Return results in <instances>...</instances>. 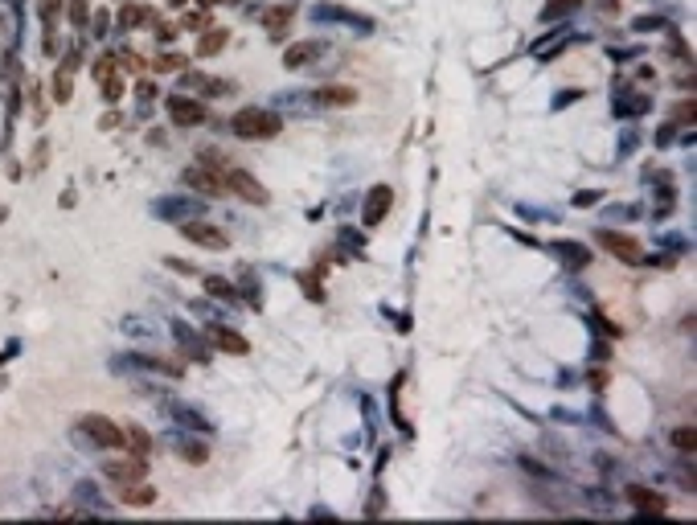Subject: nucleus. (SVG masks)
Returning <instances> with one entry per match:
<instances>
[{
    "mask_svg": "<svg viewBox=\"0 0 697 525\" xmlns=\"http://www.w3.org/2000/svg\"><path fill=\"white\" fill-rule=\"evenodd\" d=\"M230 132L238 140H275L283 132V120L275 111H263V107H242V111H234V120H230Z\"/></svg>",
    "mask_w": 697,
    "mask_h": 525,
    "instance_id": "f257e3e1",
    "label": "nucleus"
},
{
    "mask_svg": "<svg viewBox=\"0 0 697 525\" xmlns=\"http://www.w3.org/2000/svg\"><path fill=\"white\" fill-rule=\"evenodd\" d=\"M74 431H78V439L91 443V448H107V452L123 448V427H115L107 415H82Z\"/></svg>",
    "mask_w": 697,
    "mask_h": 525,
    "instance_id": "f03ea898",
    "label": "nucleus"
},
{
    "mask_svg": "<svg viewBox=\"0 0 697 525\" xmlns=\"http://www.w3.org/2000/svg\"><path fill=\"white\" fill-rule=\"evenodd\" d=\"M222 181H226V189L234 193V197H242V201H250V205H267L271 201V193H267L263 181H255L246 168H222Z\"/></svg>",
    "mask_w": 697,
    "mask_h": 525,
    "instance_id": "7ed1b4c3",
    "label": "nucleus"
},
{
    "mask_svg": "<svg viewBox=\"0 0 697 525\" xmlns=\"http://www.w3.org/2000/svg\"><path fill=\"white\" fill-rule=\"evenodd\" d=\"M181 234H185V242H193V246H201V251H226L230 246V234L226 230H217V226H210V222H181Z\"/></svg>",
    "mask_w": 697,
    "mask_h": 525,
    "instance_id": "20e7f679",
    "label": "nucleus"
},
{
    "mask_svg": "<svg viewBox=\"0 0 697 525\" xmlns=\"http://www.w3.org/2000/svg\"><path fill=\"white\" fill-rule=\"evenodd\" d=\"M201 210H205V197H160L152 205V214L169 217V222H193V217H201Z\"/></svg>",
    "mask_w": 697,
    "mask_h": 525,
    "instance_id": "39448f33",
    "label": "nucleus"
},
{
    "mask_svg": "<svg viewBox=\"0 0 697 525\" xmlns=\"http://www.w3.org/2000/svg\"><path fill=\"white\" fill-rule=\"evenodd\" d=\"M599 242L620 262H627V267H644V251H640V242L632 239V234H620V230H599Z\"/></svg>",
    "mask_w": 697,
    "mask_h": 525,
    "instance_id": "423d86ee",
    "label": "nucleus"
},
{
    "mask_svg": "<svg viewBox=\"0 0 697 525\" xmlns=\"http://www.w3.org/2000/svg\"><path fill=\"white\" fill-rule=\"evenodd\" d=\"M185 185H189L197 197H222V193H226V181H222V172H214L210 165H193V168H185Z\"/></svg>",
    "mask_w": 697,
    "mask_h": 525,
    "instance_id": "0eeeda50",
    "label": "nucleus"
},
{
    "mask_svg": "<svg viewBox=\"0 0 697 525\" xmlns=\"http://www.w3.org/2000/svg\"><path fill=\"white\" fill-rule=\"evenodd\" d=\"M390 205H394V189H390V185H373V189L365 193L361 222H365V226H382V217L390 214Z\"/></svg>",
    "mask_w": 697,
    "mask_h": 525,
    "instance_id": "6e6552de",
    "label": "nucleus"
},
{
    "mask_svg": "<svg viewBox=\"0 0 697 525\" xmlns=\"http://www.w3.org/2000/svg\"><path fill=\"white\" fill-rule=\"evenodd\" d=\"M120 369H148V374H165V378H185V365L177 361H165V358H148V353H132V358H115Z\"/></svg>",
    "mask_w": 697,
    "mask_h": 525,
    "instance_id": "1a4fd4ad",
    "label": "nucleus"
},
{
    "mask_svg": "<svg viewBox=\"0 0 697 525\" xmlns=\"http://www.w3.org/2000/svg\"><path fill=\"white\" fill-rule=\"evenodd\" d=\"M165 107H169V120L177 123V127H197V123L205 120V107L189 95H169Z\"/></svg>",
    "mask_w": 697,
    "mask_h": 525,
    "instance_id": "9d476101",
    "label": "nucleus"
},
{
    "mask_svg": "<svg viewBox=\"0 0 697 525\" xmlns=\"http://www.w3.org/2000/svg\"><path fill=\"white\" fill-rule=\"evenodd\" d=\"M328 53V42H295V46L283 53V66L288 70H304V66H312Z\"/></svg>",
    "mask_w": 697,
    "mask_h": 525,
    "instance_id": "9b49d317",
    "label": "nucleus"
},
{
    "mask_svg": "<svg viewBox=\"0 0 697 525\" xmlns=\"http://www.w3.org/2000/svg\"><path fill=\"white\" fill-rule=\"evenodd\" d=\"M144 472H148V460H136V455H127V460H107V464H103V476L120 480V484L144 480Z\"/></svg>",
    "mask_w": 697,
    "mask_h": 525,
    "instance_id": "f8f14e48",
    "label": "nucleus"
},
{
    "mask_svg": "<svg viewBox=\"0 0 697 525\" xmlns=\"http://www.w3.org/2000/svg\"><path fill=\"white\" fill-rule=\"evenodd\" d=\"M160 410H165V415H172V419H177L185 431H214V427H210V419H205L201 410H193V406H185V403H172V398H165V403H160Z\"/></svg>",
    "mask_w": 697,
    "mask_h": 525,
    "instance_id": "ddd939ff",
    "label": "nucleus"
},
{
    "mask_svg": "<svg viewBox=\"0 0 697 525\" xmlns=\"http://www.w3.org/2000/svg\"><path fill=\"white\" fill-rule=\"evenodd\" d=\"M169 329H172V336H177V341H181V349H185V353H189V358L197 361V365H205V361H210V349H205V345H201V336L193 333V329H189V324H185V320H172Z\"/></svg>",
    "mask_w": 697,
    "mask_h": 525,
    "instance_id": "4468645a",
    "label": "nucleus"
},
{
    "mask_svg": "<svg viewBox=\"0 0 697 525\" xmlns=\"http://www.w3.org/2000/svg\"><path fill=\"white\" fill-rule=\"evenodd\" d=\"M169 448L181 455L185 464H205V460H210V448H205L201 439H189V435H169Z\"/></svg>",
    "mask_w": 697,
    "mask_h": 525,
    "instance_id": "2eb2a0df",
    "label": "nucleus"
},
{
    "mask_svg": "<svg viewBox=\"0 0 697 525\" xmlns=\"http://www.w3.org/2000/svg\"><path fill=\"white\" fill-rule=\"evenodd\" d=\"M312 17L316 21H345V25H353V29H373V21L369 17H353V13H345V8H337V4H316L312 8Z\"/></svg>",
    "mask_w": 697,
    "mask_h": 525,
    "instance_id": "dca6fc26",
    "label": "nucleus"
},
{
    "mask_svg": "<svg viewBox=\"0 0 697 525\" xmlns=\"http://www.w3.org/2000/svg\"><path fill=\"white\" fill-rule=\"evenodd\" d=\"M291 21H295V4H275V8H267L263 13V29L271 33V37H283Z\"/></svg>",
    "mask_w": 697,
    "mask_h": 525,
    "instance_id": "f3484780",
    "label": "nucleus"
},
{
    "mask_svg": "<svg viewBox=\"0 0 697 525\" xmlns=\"http://www.w3.org/2000/svg\"><path fill=\"white\" fill-rule=\"evenodd\" d=\"M181 87L185 91H197V95H226V91H234L230 82H222V78H205V74H181Z\"/></svg>",
    "mask_w": 697,
    "mask_h": 525,
    "instance_id": "a211bd4d",
    "label": "nucleus"
},
{
    "mask_svg": "<svg viewBox=\"0 0 697 525\" xmlns=\"http://www.w3.org/2000/svg\"><path fill=\"white\" fill-rule=\"evenodd\" d=\"M624 497H627L632 505H636L640 513H665V509H669V501H665V497H656V493L640 488V484H627V488H624Z\"/></svg>",
    "mask_w": 697,
    "mask_h": 525,
    "instance_id": "6ab92c4d",
    "label": "nucleus"
},
{
    "mask_svg": "<svg viewBox=\"0 0 697 525\" xmlns=\"http://www.w3.org/2000/svg\"><path fill=\"white\" fill-rule=\"evenodd\" d=\"M123 448H127V455H136V460H148L152 455V439H148V431L140 423H127L123 427Z\"/></svg>",
    "mask_w": 697,
    "mask_h": 525,
    "instance_id": "aec40b11",
    "label": "nucleus"
},
{
    "mask_svg": "<svg viewBox=\"0 0 697 525\" xmlns=\"http://www.w3.org/2000/svg\"><path fill=\"white\" fill-rule=\"evenodd\" d=\"M554 251H558V259L566 262V267H575V271H582L587 262H591V246H582V242H554Z\"/></svg>",
    "mask_w": 697,
    "mask_h": 525,
    "instance_id": "412c9836",
    "label": "nucleus"
},
{
    "mask_svg": "<svg viewBox=\"0 0 697 525\" xmlns=\"http://www.w3.org/2000/svg\"><path fill=\"white\" fill-rule=\"evenodd\" d=\"M210 341H214L217 349H226V353H246V349H250L246 336H238L234 329H226V324H214V329H210Z\"/></svg>",
    "mask_w": 697,
    "mask_h": 525,
    "instance_id": "4be33fe9",
    "label": "nucleus"
},
{
    "mask_svg": "<svg viewBox=\"0 0 697 525\" xmlns=\"http://www.w3.org/2000/svg\"><path fill=\"white\" fill-rule=\"evenodd\" d=\"M316 99H320V107H353L361 95L353 91V87H320Z\"/></svg>",
    "mask_w": 697,
    "mask_h": 525,
    "instance_id": "5701e85b",
    "label": "nucleus"
},
{
    "mask_svg": "<svg viewBox=\"0 0 697 525\" xmlns=\"http://www.w3.org/2000/svg\"><path fill=\"white\" fill-rule=\"evenodd\" d=\"M152 501H156V488L144 484V480L123 484V493H120V505H152Z\"/></svg>",
    "mask_w": 697,
    "mask_h": 525,
    "instance_id": "b1692460",
    "label": "nucleus"
},
{
    "mask_svg": "<svg viewBox=\"0 0 697 525\" xmlns=\"http://www.w3.org/2000/svg\"><path fill=\"white\" fill-rule=\"evenodd\" d=\"M226 42H230V33H226V29H205V37L197 42V58H214Z\"/></svg>",
    "mask_w": 697,
    "mask_h": 525,
    "instance_id": "393cba45",
    "label": "nucleus"
},
{
    "mask_svg": "<svg viewBox=\"0 0 697 525\" xmlns=\"http://www.w3.org/2000/svg\"><path fill=\"white\" fill-rule=\"evenodd\" d=\"M205 291L214 296L217 304H230V300L238 296V291H234V284H230V279H222V275H205Z\"/></svg>",
    "mask_w": 697,
    "mask_h": 525,
    "instance_id": "a878e982",
    "label": "nucleus"
},
{
    "mask_svg": "<svg viewBox=\"0 0 697 525\" xmlns=\"http://www.w3.org/2000/svg\"><path fill=\"white\" fill-rule=\"evenodd\" d=\"M144 21H152V13H148L144 4H123L120 8V29L127 33V29H136V25H144Z\"/></svg>",
    "mask_w": 697,
    "mask_h": 525,
    "instance_id": "bb28decb",
    "label": "nucleus"
},
{
    "mask_svg": "<svg viewBox=\"0 0 697 525\" xmlns=\"http://www.w3.org/2000/svg\"><path fill=\"white\" fill-rule=\"evenodd\" d=\"M74 497H78L82 505H91V509H98V513H107V501L95 493V484H91V480H82V484L74 488Z\"/></svg>",
    "mask_w": 697,
    "mask_h": 525,
    "instance_id": "cd10ccee",
    "label": "nucleus"
},
{
    "mask_svg": "<svg viewBox=\"0 0 697 525\" xmlns=\"http://www.w3.org/2000/svg\"><path fill=\"white\" fill-rule=\"evenodd\" d=\"M673 448H677L681 455H693V448H697L693 427H677V431H673Z\"/></svg>",
    "mask_w": 697,
    "mask_h": 525,
    "instance_id": "c85d7f7f",
    "label": "nucleus"
},
{
    "mask_svg": "<svg viewBox=\"0 0 697 525\" xmlns=\"http://www.w3.org/2000/svg\"><path fill=\"white\" fill-rule=\"evenodd\" d=\"M181 66H185V58H181V53H160V58L152 62V70H156V74H172V70H181Z\"/></svg>",
    "mask_w": 697,
    "mask_h": 525,
    "instance_id": "c756f323",
    "label": "nucleus"
},
{
    "mask_svg": "<svg viewBox=\"0 0 697 525\" xmlns=\"http://www.w3.org/2000/svg\"><path fill=\"white\" fill-rule=\"evenodd\" d=\"M53 95H58V103H66V99L74 95V87H70V70H58V74H53Z\"/></svg>",
    "mask_w": 697,
    "mask_h": 525,
    "instance_id": "7c9ffc66",
    "label": "nucleus"
},
{
    "mask_svg": "<svg viewBox=\"0 0 697 525\" xmlns=\"http://www.w3.org/2000/svg\"><path fill=\"white\" fill-rule=\"evenodd\" d=\"M578 4H582V0H554V4H546V8H542V17H546V21H554V17L570 13V8H578Z\"/></svg>",
    "mask_w": 697,
    "mask_h": 525,
    "instance_id": "2f4dec72",
    "label": "nucleus"
},
{
    "mask_svg": "<svg viewBox=\"0 0 697 525\" xmlns=\"http://www.w3.org/2000/svg\"><path fill=\"white\" fill-rule=\"evenodd\" d=\"M91 70H95V78H98V82H111V78H115V58H98V62L91 66Z\"/></svg>",
    "mask_w": 697,
    "mask_h": 525,
    "instance_id": "473e14b6",
    "label": "nucleus"
},
{
    "mask_svg": "<svg viewBox=\"0 0 697 525\" xmlns=\"http://www.w3.org/2000/svg\"><path fill=\"white\" fill-rule=\"evenodd\" d=\"M123 333H136V336H148V333H152V329H148V320H140V316H136V320H132V316H127V320H123Z\"/></svg>",
    "mask_w": 697,
    "mask_h": 525,
    "instance_id": "72a5a7b5",
    "label": "nucleus"
},
{
    "mask_svg": "<svg viewBox=\"0 0 697 525\" xmlns=\"http://www.w3.org/2000/svg\"><path fill=\"white\" fill-rule=\"evenodd\" d=\"M70 21L82 29L87 25V0H70Z\"/></svg>",
    "mask_w": 697,
    "mask_h": 525,
    "instance_id": "f704fd0d",
    "label": "nucleus"
},
{
    "mask_svg": "<svg viewBox=\"0 0 697 525\" xmlns=\"http://www.w3.org/2000/svg\"><path fill=\"white\" fill-rule=\"evenodd\" d=\"M103 95H107V103H120V95H123V82H120V78H111V82H103Z\"/></svg>",
    "mask_w": 697,
    "mask_h": 525,
    "instance_id": "c9c22d12",
    "label": "nucleus"
},
{
    "mask_svg": "<svg viewBox=\"0 0 697 525\" xmlns=\"http://www.w3.org/2000/svg\"><path fill=\"white\" fill-rule=\"evenodd\" d=\"M632 29H636V33H648V29H665V21H660V17H640Z\"/></svg>",
    "mask_w": 697,
    "mask_h": 525,
    "instance_id": "e433bc0d",
    "label": "nucleus"
},
{
    "mask_svg": "<svg viewBox=\"0 0 697 525\" xmlns=\"http://www.w3.org/2000/svg\"><path fill=\"white\" fill-rule=\"evenodd\" d=\"M115 62H123V70H140V66H144V62H140V58H136L132 49H123V53L115 58Z\"/></svg>",
    "mask_w": 697,
    "mask_h": 525,
    "instance_id": "4c0bfd02",
    "label": "nucleus"
},
{
    "mask_svg": "<svg viewBox=\"0 0 697 525\" xmlns=\"http://www.w3.org/2000/svg\"><path fill=\"white\" fill-rule=\"evenodd\" d=\"M156 37H160V46H169L172 37H177V29H172V25H165V21H156Z\"/></svg>",
    "mask_w": 697,
    "mask_h": 525,
    "instance_id": "58836bf2",
    "label": "nucleus"
},
{
    "mask_svg": "<svg viewBox=\"0 0 697 525\" xmlns=\"http://www.w3.org/2000/svg\"><path fill=\"white\" fill-rule=\"evenodd\" d=\"M58 8H62L58 0H41V17H46V25H53V17H58Z\"/></svg>",
    "mask_w": 697,
    "mask_h": 525,
    "instance_id": "ea45409f",
    "label": "nucleus"
},
{
    "mask_svg": "<svg viewBox=\"0 0 697 525\" xmlns=\"http://www.w3.org/2000/svg\"><path fill=\"white\" fill-rule=\"evenodd\" d=\"M107 13H95V21H91V29H95V37H107Z\"/></svg>",
    "mask_w": 697,
    "mask_h": 525,
    "instance_id": "a19ab883",
    "label": "nucleus"
},
{
    "mask_svg": "<svg viewBox=\"0 0 697 525\" xmlns=\"http://www.w3.org/2000/svg\"><path fill=\"white\" fill-rule=\"evenodd\" d=\"M181 25H185V29H201V25H205V13H185Z\"/></svg>",
    "mask_w": 697,
    "mask_h": 525,
    "instance_id": "79ce46f5",
    "label": "nucleus"
},
{
    "mask_svg": "<svg viewBox=\"0 0 697 525\" xmlns=\"http://www.w3.org/2000/svg\"><path fill=\"white\" fill-rule=\"evenodd\" d=\"M599 197H603V193H578V197H575V205H595Z\"/></svg>",
    "mask_w": 697,
    "mask_h": 525,
    "instance_id": "37998d69",
    "label": "nucleus"
},
{
    "mask_svg": "<svg viewBox=\"0 0 697 525\" xmlns=\"http://www.w3.org/2000/svg\"><path fill=\"white\" fill-rule=\"evenodd\" d=\"M201 4H210V8H214V4H226V0H201Z\"/></svg>",
    "mask_w": 697,
    "mask_h": 525,
    "instance_id": "c03bdc74",
    "label": "nucleus"
},
{
    "mask_svg": "<svg viewBox=\"0 0 697 525\" xmlns=\"http://www.w3.org/2000/svg\"><path fill=\"white\" fill-rule=\"evenodd\" d=\"M169 4H172V8H181V4H185V0H169Z\"/></svg>",
    "mask_w": 697,
    "mask_h": 525,
    "instance_id": "a18cd8bd",
    "label": "nucleus"
},
{
    "mask_svg": "<svg viewBox=\"0 0 697 525\" xmlns=\"http://www.w3.org/2000/svg\"><path fill=\"white\" fill-rule=\"evenodd\" d=\"M226 4H234V0H226Z\"/></svg>",
    "mask_w": 697,
    "mask_h": 525,
    "instance_id": "49530a36",
    "label": "nucleus"
}]
</instances>
